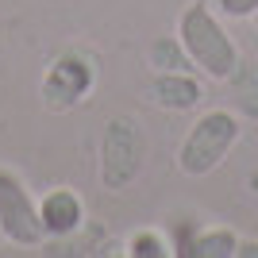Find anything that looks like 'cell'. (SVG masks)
<instances>
[{
	"mask_svg": "<svg viewBox=\"0 0 258 258\" xmlns=\"http://www.w3.org/2000/svg\"><path fill=\"white\" fill-rule=\"evenodd\" d=\"M39 220L46 239H74L85 227V201L70 185H54L50 193L39 197Z\"/></svg>",
	"mask_w": 258,
	"mask_h": 258,
	"instance_id": "cell-6",
	"label": "cell"
},
{
	"mask_svg": "<svg viewBox=\"0 0 258 258\" xmlns=\"http://www.w3.org/2000/svg\"><path fill=\"white\" fill-rule=\"evenodd\" d=\"M147 62H151L154 74H173V70H193V58L181 46L177 35H158L151 46H147Z\"/></svg>",
	"mask_w": 258,
	"mask_h": 258,
	"instance_id": "cell-9",
	"label": "cell"
},
{
	"mask_svg": "<svg viewBox=\"0 0 258 258\" xmlns=\"http://www.w3.org/2000/svg\"><path fill=\"white\" fill-rule=\"evenodd\" d=\"M250 23H254V27H258V12H254V16H250Z\"/></svg>",
	"mask_w": 258,
	"mask_h": 258,
	"instance_id": "cell-13",
	"label": "cell"
},
{
	"mask_svg": "<svg viewBox=\"0 0 258 258\" xmlns=\"http://www.w3.org/2000/svg\"><path fill=\"white\" fill-rule=\"evenodd\" d=\"M0 239H4V231H0Z\"/></svg>",
	"mask_w": 258,
	"mask_h": 258,
	"instance_id": "cell-15",
	"label": "cell"
},
{
	"mask_svg": "<svg viewBox=\"0 0 258 258\" xmlns=\"http://www.w3.org/2000/svg\"><path fill=\"white\" fill-rule=\"evenodd\" d=\"M147 162V135H143L135 116H112L104 123V139H100V185L119 193L135 185Z\"/></svg>",
	"mask_w": 258,
	"mask_h": 258,
	"instance_id": "cell-3",
	"label": "cell"
},
{
	"mask_svg": "<svg viewBox=\"0 0 258 258\" xmlns=\"http://www.w3.org/2000/svg\"><path fill=\"white\" fill-rule=\"evenodd\" d=\"M235 250H239V235L231 227H197L185 258H235Z\"/></svg>",
	"mask_w": 258,
	"mask_h": 258,
	"instance_id": "cell-8",
	"label": "cell"
},
{
	"mask_svg": "<svg viewBox=\"0 0 258 258\" xmlns=\"http://www.w3.org/2000/svg\"><path fill=\"white\" fill-rule=\"evenodd\" d=\"M93 85H97V62L81 50H62L46 66L43 81H39V97H43L46 112H70L89 100Z\"/></svg>",
	"mask_w": 258,
	"mask_h": 258,
	"instance_id": "cell-4",
	"label": "cell"
},
{
	"mask_svg": "<svg viewBox=\"0 0 258 258\" xmlns=\"http://www.w3.org/2000/svg\"><path fill=\"white\" fill-rule=\"evenodd\" d=\"M235 258H258V243H243V239H239V250H235Z\"/></svg>",
	"mask_w": 258,
	"mask_h": 258,
	"instance_id": "cell-12",
	"label": "cell"
},
{
	"mask_svg": "<svg viewBox=\"0 0 258 258\" xmlns=\"http://www.w3.org/2000/svg\"><path fill=\"white\" fill-rule=\"evenodd\" d=\"M177 39L193 58V70L205 74L208 81H231V74L239 70V46L227 35L220 12L208 0H193L185 4L177 16Z\"/></svg>",
	"mask_w": 258,
	"mask_h": 258,
	"instance_id": "cell-1",
	"label": "cell"
},
{
	"mask_svg": "<svg viewBox=\"0 0 258 258\" xmlns=\"http://www.w3.org/2000/svg\"><path fill=\"white\" fill-rule=\"evenodd\" d=\"M216 12L227 20H250L258 12V0H216Z\"/></svg>",
	"mask_w": 258,
	"mask_h": 258,
	"instance_id": "cell-11",
	"label": "cell"
},
{
	"mask_svg": "<svg viewBox=\"0 0 258 258\" xmlns=\"http://www.w3.org/2000/svg\"><path fill=\"white\" fill-rule=\"evenodd\" d=\"M151 104H158L162 112H193L205 97V85L193 70H173V74H154L147 85Z\"/></svg>",
	"mask_w": 258,
	"mask_h": 258,
	"instance_id": "cell-7",
	"label": "cell"
},
{
	"mask_svg": "<svg viewBox=\"0 0 258 258\" xmlns=\"http://www.w3.org/2000/svg\"><path fill=\"white\" fill-rule=\"evenodd\" d=\"M0 231L12 247H43L46 243L39 201L31 197L20 173L8 166H0Z\"/></svg>",
	"mask_w": 258,
	"mask_h": 258,
	"instance_id": "cell-5",
	"label": "cell"
},
{
	"mask_svg": "<svg viewBox=\"0 0 258 258\" xmlns=\"http://www.w3.org/2000/svg\"><path fill=\"white\" fill-rule=\"evenodd\" d=\"M123 254L127 258H173V239L158 227H139V231L127 235Z\"/></svg>",
	"mask_w": 258,
	"mask_h": 258,
	"instance_id": "cell-10",
	"label": "cell"
},
{
	"mask_svg": "<svg viewBox=\"0 0 258 258\" xmlns=\"http://www.w3.org/2000/svg\"><path fill=\"white\" fill-rule=\"evenodd\" d=\"M208 4H216V0H208Z\"/></svg>",
	"mask_w": 258,
	"mask_h": 258,
	"instance_id": "cell-14",
	"label": "cell"
},
{
	"mask_svg": "<svg viewBox=\"0 0 258 258\" xmlns=\"http://www.w3.org/2000/svg\"><path fill=\"white\" fill-rule=\"evenodd\" d=\"M239 135H243V119L231 108H208L205 116H197L193 127L185 131L181 147H177V170L185 177H208L235 151Z\"/></svg>",
	"mask_w": 258,
	"mask_h": 258,
	"instance_id": "cell-2",
	"label": "cell"
}]
</instances>
